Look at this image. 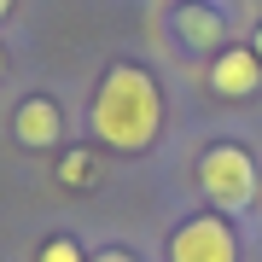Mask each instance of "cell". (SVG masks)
<instances>
[{
	"label": "cell",
	"mask_w": 262,
	"mask_h": 262,
	"mask_svg": "<svg viewBox=\"0 0 262 262\" xmlns=\"http://www.w3.org/2000/svg\"><path fill=\"white\" fill-rule=\"evenodd\" d=\"M88 122H94L99 146L146 151L151 140H158V128H163V94H158V82H151L140 64H111L105 82H99V94H94Z\"/></svg>",
	"instance_id": "6da1fadb"
},
{
	"label": "cell",
	"mask_w": 262,
	"mask_h": 262,
	"mask_svg": "<svg viewBox=\"0 0 262 262\" xmlns=\"http://www.w3.org/2000/svg\"><path fill=\"white\" fill-rule=\"evenodd\" d=\"M198 192L210 198V210L245 215V210L262 198V169H256V158H251L245 146L215 140L204 158H198Z\"/></svg>",
	"instance_id": "7a4b0ae2"
},
{
	"label": "cell",
	"mask_w": 262,
	"mask_h": 262,
	"mask_svg": "<svg viewBox=\"0 0 262 262\" xmlns=\"http://www.w3.org/2000/svg\"><path fill=\"white\" fill-rule=\"evenodd\" d=\"M169 262H239V233L227 215H187L169 233Z\"/></svg>",
	"instance_id": "3957f363"
},
{
	"label": "cell",
	"mask_w": 262,
	"mask_h": 262,
	"mask_svg": "<svg viewBox=\"0 0 262 262\" xmlns=\"http://www.w3.org/2000/svg\"><path fill=\"white\" fill-rule=\"evenodd\" d=\"M262 88V58L251 47H222L210 64V94L215 99H251Z\"/></svg>",
	"instance_id": "277c9868"
},
{
	"label": "cell",
	"mask_w": 262,
	"mask_h": 262,
	"mask_svg": "<svg viewBox=\"0 0 262 262\" xmlns=\"http://www.w3.org/2000/svg\"><path fill=\"white\" fill-rule=\"evenodd\" d=\"M58 134H64V111H58L47 94L24 99L18 111H12V140H18V146H29V151H47V146H58Z\"/></svg>",
	"instance_id": "5b68a950"
},
{
	"label": "cell",
	"mask_w": 262,
	"mask_h": 262,
	"mask_svg": "<svg viewBox=\"0 0 262 262\" xmlns=\"http://www.w3.org/2000/svg\"><path fill=\"white\" fill-rule=\"evenodd\" d=\"M175 35H181V47H192V53H222L227 47V18L215 6H204V0H187V6L175 12Z\"/></svg>",
	"instance_id": "8992f818"
},
{
	"label": "cell",
	"mask_w": 262,
	"mask_h": 262,
	"mask_svg": "<svg viewBox=\"0 0 262 262\" xmlns=\"http://www.w3.org/2000/svg\"><path fill=\"white\" fill-rule=\"evenodd\" d=\"M94 175H99V163H94V151H64V158H58V181H64V187H94Z\"/></svg>",
	"instance_id": "52a82bcc"
},
{
	"label": "cell",
	"mask_w": 262,
	"mask_h": 262,
	"mask_svg": "<svg viewBox=\"0 0 262 262\" xmlns=\"http://www.w3.org/2000/svg\"><path fill=\"white\" fill-rule=\"evenodd\" d=\"M35 262H88V256H82V245H76L70 233H53V239L35 251Z\"/></svg>",
	"instance_id": "ba28073f"
},
{
	"label": "cell",
	"mask_w": 262,
	"mask_h": 262,
	"mask_svg": "<svg viewBox=\"0 0 262 262\" xmlns=\"http://www.w3.org/2000/svg\"><path fill=\"white\" fill-rule=\"evenodd\" d=\"M88 262H140V256H134V251H122V245H105V251H94Z\"/></svg>",
	"instance_id": "9c48e42d"
},
{
	"label": "cell",
	"mask_w": 262,
	"mask_h": 262,
	"mask_svg": "<svg viewBox=\"0 0 262 262\" xmlns=\"http://www.w3.org/2000/svg\"><path fill=\"white\" fill-rule=\"evenodd\" d=\"M251 53H256V58H262V24H256V41H251Z\"/></svg>",
	"instance_id": "30bf717a"
},
{
	"label": "cell",
	"mask_w": 262,
	"mask_h": 262,
	"mask_svg": "<svg viewBox=\"0 0 262 262\" xmlns=\"http://www.w3.org/2000/svg\"><path fill=\"white\" fill-rule=\"evenodd\" d=\"M0 18H12V0H0Z\"/></svg>",
	"instance_id": "8fae6325"
},
{
	"label": "cell",
	"mask_w": 262,
	"mask_h": 262,
	"mask_svg": "<svg viewBox=\"0 0 262 262\" xmlns=\"http://www.w3.org/2000/svg\"><path fill=\"white\" fill-rule=\"evenodd\" d=\"M0 70H6V53H0Z\"/></svg>",
	"instance_id": "7c38bea8"
}]
</instances>
